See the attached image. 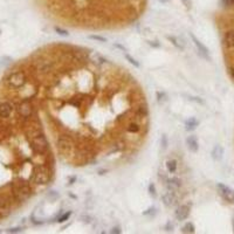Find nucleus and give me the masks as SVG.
<instances>
[{"mask_svg": "<svg viewBox=\"0 0 234 234\" xmlns=\"http://www.w3.org/2000/svg\"><path fill=\"white\" fill-rule=\"evenodd\" d=\"M32 187L28 185L26 181H14L12 184V193L14 195V199L18 202L25 201L31 198L32 195Z\"/></svg>", "mask_w": 234, "mask_h": 234, "instance_id": "nucleus-1", "label": "nucleus"}, {"mask_svg": "<svg viewBox=\"0 0 234 234\" xmlns=\"http://www.w3.org/2000/svg\"><path fill=\"white\" fill-rule=\"evenodd\" d=\"M52 178V171L47 165H36L34 167L32 179L38 185H45L48 184Z\"/></svg>", "mask_w": 234, "mask_h": 234, "instance_id": "nucleus-2", "label": "nucleus"}, {"mask_svg": "<svg viewBox=\"0 0 234 234\" xmlns=\"http://www.w3.org/2000/svg\"><path fill=\"white\" fill-rule=\"evenodd\" d=\"M27 77L24 72H14L6 79L7 87L12 89H19L26 84Z\"/></svg>", "mask_w": 234, "mask_h": 234, "instance_id": "nucleus-3", "label": "nucleus"}, {"mask_svg": "<svg viewBox=\"0 0 234 234\" xmlns=\"http://www.w3.org/2000/svg\"><path fill=\"white\" fill-rule=\"evenodd\" d=\"M31 147L33 149L36 154H45L48 152V149H49V144L47 142L45 135L41 134L35 136L33 138H31Z\"/></svg>", "mask_w": 234, "mask_h": 234, "instance_id": "nucleus-4", "label": "nucleus"}, {"mask_svg": "<svg viewBox=\"0 0 234 234\" xmlns=\"http://www.w3.org/2000/svg\"><path fill=\"white\" fill-rule=\"evenodd\" d=\"M56 147L62 156H70L73 154L74 144L73 140L68 136H60L56 140Z\"/></svg>", "mask_w": 234, "mask_h": 234, "instance_id": "nucleus-5", "label": "nucleus"}, {"mask_svg": "<svg viewBox=\"0 0 234 234\" xmlns=\"http://www.w3.org/2000/svg\"><path fill=\"white\" fill-rule=\"evenodd\" d=\"M25 134L31 139V138H33L38 135L43 134V132H42V128H41L40 123L38 121H29L25 127Z\"/></svg>", "mask_w": 234, "mask_h": 234, "instance_id": "nucleus-6", "label": "nucleus"}, {"mask_svg": "<svg viewBox=\"0 0 234 234\" xmlns=\"http://www.w3.org/2000/svg\"><path fill=\"white\" fill-rule=\"evenodd\" d=\"M17 110H18V114L20 115L21 117H24V118H29V117L33 115L34 108L29 101H22L20 104L18 106Z\"/></svg>", "mask_w": 234, "mask_h": 234, "instance_id": "nucleus-7", "label": "nucleus"}, {"mask_svg": "<svg viewBox=\"0 0 234 234\" xmlns=\"http://www.w3.org/2000/svg\"><path fill=\"white\" fill-rule=\"evenodd\" d=\"M217 188H218V192L221 197L228 202H233L234 201V192L232 188H229L228 186H226L225 184H217Z\"/></svg>", "mask_w": 234, "mask_h": 234, "instance_id": "nucleus-8", "label": "nucleus"}, {"mask_svg": "<svg viewBox=\"0 0 234 234\" xmlns=\"http://www.w3.org/2000/svg\"><path fill=\"white\" fill-rule=\"evenodd\" d=\"M190 36H191V39H192V41H193V43L195 45V47H197V49H198V53H199V55H200L201 58H204L205 60H211V58H210V53H208V49H207V47L205 46L202 42H200V41L198 40L195 36H194V34H190Z\"/></svg>", "mask_w": 234, "mask_h": 234, "instance_id": "nucleus-9", "label": "nucleus"}, {"mask_svg": "<svg viewBox=\"0 0 234 234\" xmlns=\"http://www.w3.org/2000/svg\"><path fill=\"white\" fill-rule=\"evenodd\" d=\"M162 201L166 207H173L178 204V198L176 195V192L167 191L162 195Z\"/></svg>", "mask_w": 234, "mask_h": 234, "instance_id": "nucleus-10", "label": "nucleus"}, {"mask_svg": "<svg viewBox=\"0 0 234 234\" xmlns=\"http://www.w3.org/2000/svg\"><path fill=\"white\" fill-rule=\"evenodd\" d=\"M190 206L188 205H181L179 207L177 208V211H176V218H177V220H185L188 218V215H190Z\"/></svg>", "mask_w": 234, "mask_h": 234, "instance_id": "nucleus-11", "label": "nucleus"}, {"mask_svg": "<svg viewBox=\"0 0 234 234\" xmlns=\"http://www.w3.org/2000/svg\"><path fill=\"white\" fill-rule=\"evenodd\" d=\"M164 183L167 187V191H172V192H177L181 186V181L178 178H167Z\"/></svg>", "mask_w": 234, "mask_h": 234, "instance_id": "nucleus-12", "label": "nucleus"}, {"mask_svg": "<svg viewBox=\"0 0 234 234\" xmlns=\"http://www.w3.org/2000/svg\"><path fill=\"white\" fill-rule=\"evenodd\" d=\"M13 111V107L8 102H2L0 103V117L1 118H7Z\"/></svg>", "mask_w": 234, "mask_h": 234, "instance_id": "nucleus-13", "label": "nucleus"}, {"mask_svg": "<svg viewBox=\"0 0 234 234\" xmlns=\"http://www.w3.org/2000/svg\"><path fill=\"white\" fill-rule=\"evenodd\" d=\"M166 39L170 41V42H171V43H172L176 48H178V49H180V50H183V49L185 48V42H184V40L180 39V38L172 36V35H167Z\"/></svg>", "mask_w": 234, "mask_h": 234, "instance_id": "nucleus-14", "label": "nucleus"}, {"mask_svg": "<svg viewBox=\"0 0 234 234\" xmlns=\"http://www.w3.org/2000/svg\"><path fill=\"white\" fill-rule=\"evenodd\" d=\"M186 144H187L188 150L192 151V152H197L198 149H199V144H198V140H197V137H195V136H190V137H187Z\"/></svg>", "mask_w": 234, "mask_h": 234, "instance_id": "nucleus-15", "label": "nucleus"}, {"mask_svg": "<svg viewBox=\"0 0 234 234\" xmlns=\"http://www.w3.org/2000/svg\"><path fill=\"white\" fill-rule=\"evenodd\" d=\"M224 45L228 48L234 47V31H228L224 35Z\"/></svg>", "mask_w": 234, "mask_h": 234, "instance_id": "nucleus-16", "label": "nucleus"}, {"mask_svg": "<svg viewBox=\"0 0 234 234\" xmlns=\"http://www.w3.org/2000/svg\"><path fill=\"white\" fill-rule=\"evenodd\" d=\"M224 154V147L221 145H215L212 150V158L214 161H220Z\"/></svg>", "mask_w": 234, "mask_h": 234, "instance_id": "nucleus-17", "label": "nucleus"}, {"mask_svg": "<svg viewBox=\"0 0 234 234\" xmlns=\"http://www.w3.org/2000/svg\"><path fill=\"white\" fill-rule=\"evenodd\" d=\"M198 124H199V122L197 118H194V117H191L190 120H187L185 122V127H186V130H194L195 128L198 127Z\"/></svg>", "mask_w": 234, "mask_h": 234, "instance_id": "nucleus-18", "label": "nucleus"}, {"mask_svg": "<svg viewBox=\"0 0 234 234\" xmlns=\"http://www.w3.org/2000/svg\"><path fill=\"white\" fill-rule=\"evenodd\" d=\"M166 167H167V171L173 173L177 171V162L174 159H171V161H167L166 162Z\"/></svg>", "mask_w": 234, "mask_h": 234, "instance_id": "nucleus-19", "label": "nucleus"}, {"mask_svg": "<svg viewBox=\"0 0 234 234\" xmlns=\"http://www.w3.org/2000/svg\"><path fill=\"white\" fill-rule=\"evenodd\" d=\"M139 124L138 123H136V122H131V123H129V125L127 127V130L129 132H138L139 131Z\"/></svg>", "mask_w": 234, "mask_h": 234, "instance_id": "nucleus-20", "label": "nucleus"}, {"mask_svg": "<svg viewBox=\"0 0 234 234\" xmlns=\"http://www.w3.org/2000/svg\"><path fill=\"white\" fill-rule=\"evenodd\" d=\"M181 232L183 233H194V226L193 224L191 222H187L184 227L181 228Z\"/></svg>", "mask_w": 234, "mask_h": 234, "instance_id": "nucleus-21", "label": "nucleus"}, {"mask_svg": "<svg viewBox=\"0 0 234 234\" xmlns=\"http://www.w3.org/2000/svg\"><path fill=\"white\" fill-rule=\"evenodd\" d=\"M156 95H157V101H158L159 103H164V102H166L167 95L164 93V91H158Z\"/></svg>", "mask_w": 234, "mask_h": 234, "instance_id": "nucleus-22", "label": "nucleus"}, {"mask_svg": "<svg viewBox=\"0 0 234 234\" xmlns=\"http://www.w3.org/2000/svg\"><path fill=\"white\" fill-rule=\"evenodd\" d=\"M125 59H127V60L129 61V62H130L131 65H134L135 67H137V68L139 67V63H138V61H136V60L134 59V58H131V56H130L129 54H125Z\"/></svg>", "mask_w": 234, "mask_h": 234, "instance_id": "nucleus-23", "label": "nucleus"}, {"mask_svg": "<svg viewBox=\"0 0 234 234\" xmlns=\"http://www.w3.org/2000/svg\"><path fill=\"white\" fill-rule=\"evenodd\" d=\"M70 214H72V212H66L63 215H61L60 218H58V221H59V222H63V221L68 220L69 217H70Z\"/></svg>", "mask_w": 234, "mask_h": 234, "instance_id": "nucleus-24", "label": "nucleus"}, {"mask_svg": "<svg viewBox=\"0 0 234 234\" xmlns=\"http://www.w3.org/2000/svg\"><path fill=\"white\" fill-rule=\"evenodd\" d=\"M55 31H56V33L62 35V36H68V35H69V33H68L66 29H62L60 27H55Z\"/></svg>", "mask_w": 234, "mask_h": 234, "instance_id": "nucleus-25", "label": "nucleus"}, {"mask_svg": "<svg viewBox=\"0 0 234 234\" xmlns=\"http://www.w3.org/2000/svg\"><path fill=\"white\" fill-rule=\"evenodd\" d=\"M89 38H90V39H93V40L100 41V42H106V41H107V39H106V38H103V36H100V35H90Z\"/></svg>", "mask_w": 234, "mask_h": 234, "instance_id": "nucleus-26", "label": "nucleus"}, {"mask_svg": "<svg viewBox=\"0 0 234 234\" xmlns=\"http://www.w3.org/2000/svg\"><path fill=\"white\" fill-rule=\"evenodd\" d=\"M149 193H150V195H152V197H156V187H154V184H150V185H149Z\"/></svg>", "mask_w": 234, "mask_h": 234, "instance_id": "nucleus-27", "label": "nucleus"}, {"mask_svg": "<svg viewBox=\"0 0 234 234\" xmlns=\"http://www.w3.org/2000/svg\"><path fill=\"white\" fill-rule=\"evenodd\" d=\"M162 147H163V149H166L167 147V137L165 135L162 136Z\"/></svg>", "mask_w": 234, "mask_h": 234, "instance_id": "nucleus-28", "label": "nucleus"}, {"mask_svg": "<svg viewBox=\"0 0 234 234\" xmlns=\"http://www.w3.org/2000/svg\"><path fill=\"white\" fill-rule=\"evenodd\" d=\"M181 2H183V4L185 5V7L188 8V9L192 7V1H191V0H181Z\"/></svg>", "mask_w": 234, "mask_h": 234, "instance_id": "nucleus-29", "label": "nucleus"}, {"mask_svg": "<svg viewBox=\"0 0 234 234\" xmlns=\"http://www.w3.org/2000/svg\"><path fill=\"white\" fill-rule=\"evenodd\" d=\"M221 2L225 6H233L234 5V0H221Z\"/></svg>", "mask_w": 234, "mask_h": 234, "instance_id": "nucleus-30", "label": "nucleus"}, {"mask_svg": "<svg viewBox=\"0 0 234 234\" xmlns=\"http://www.w3.org/2000/svg\"><path fill=\"white\" fill-rule=\"evenodd\" d=\"M22 229H21L20 227H15V228H9V229H7V232L8 233H19V232H21Z\"/></svg>", "mask_w": 234, "mask_h": 234, "instance_id": "nucleus-31", "label": "nucleus"}, {"mask_svg": "<svg viewBox=\"0 0 234 234\" xmlns=\"http://www.w3.org/2000/svg\"><path fill=\"white\" fill-rule=\"evenodd\" d=\"M190 100L194 101V102H197V103H200V104H204V101L200 100V98H198V97H190Z\"/></svg>", "mask_w": 234, "mask_h": 234, "instance_id": "nucleus-32", "label": "nucleus"}, {"mask_svg": "<svg viewBox=\"0 0 234 234\" xmlns=\"http://www.w3.org/2000/svg\"><path fill=\"white\" fill-rule=\"evenodd\" d=\"M172 228H173V225H172L171 222H169V224L166 225V227H165V231L170 232V231H172Z\"/></svg>", "mask_w": 234, "mask_h": 234, "instance_id": "nucleus-33", "label": "nucleus"}, {"mask_svg": "<svg viewBox=\"0 0 234 234\" xmlns=\"http://www.w3.org/2000/svg\"><path fill=\"white\" fill-rule=\"evenodd\" d=\"M82 220H83V222H88L89 224V222H91V218L88 217V215L87 217H82Z\"/></svg>", "mask_w": 234, "mask_h": 234, "instance_id": "nucleus-34", "label": "nucleus"}, {"mask_svg": "<svg viewBox=\"0 0 234 234\" xmlns=\"http://www.w3.org/2000/svg\"><path fill=\"white\" fill-rule=\"evenodd\" d=\"M121 232H122V231H121V229H120L118 227H114L113 229H111V233H114V234H115V233H116V234H120Z\"/></svg>", "mask_w": 234, "mask_h": 234, "instance_id": "nucleus-35", "label": "nucleus"}, {"mask_svg": "<svg viewBox=\"0 0 234 234\" xmlns=\"http://www.w3.org/2000/svg\"><path fill=\"white\" fill-rule=\"evenodd\" d=\"M149 45H150V46H152V47H159L161 46L159 43H157V41H154V42H152V41H149Z\"/></svg>", "mask_w": 234, "mask_h": 234, "instance_id": "nucleus-36", "label": "nucleus"}, {"mask_svg": "<svg viewBox=\"0 0 234 234\" xmlns=\"http://www.w3.org/2000/svg\"><path fill=\"white\" fill-rule=\"evenodd\" d=\"M229 74H231V76L234 79V67H232L231 69H229Z\"/></svg>", "mask_w": 234, "mask_h": 234, "instance_id": "nucleus-37", "label": "nucleus"}, {"mask_svg": "<svg viewBox=\"0 0 234 234\" xmlns=\"http://www.w3.org/2000/svg\"><path fill=\"white\" fill-rule=\"evenodd\" d=\"M159 2H162V4H167V2H170L171 0H158Z\"/></svg>", "mask_w": 234, "mask_h": 234, "instance_id": "nucleus-38", "label": "nucleus"}, {"mask_svg": "<svg viewBox=\"0 0 234 234\" xmlns=\"http://www.w3.org/2000/svg\"><path fill=\"white\" fill-rule=\"evenodd\" d=\"M74 180H75V177H72V178H70V183H69V184H73Z\"/></svg>", "mask_w": 234, "mask_h": 234, "instance_id": "nucleus-39", "label": "nucleus"}, {"mask_svg": "<svg viewBox=\"0 0 234 234\" xmlns=\"http://www.w3.org/2000/svg\"><path fill=\"white\" fill-rule=\"evenodd\" d=\"M0 233H1V231H0Z\"/></svg>", "mask_w": 234, "mask_h": 234, "instance_id": "nucleus-40", "label": "nucleus"}]
</instances>
